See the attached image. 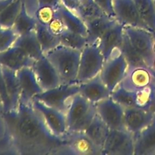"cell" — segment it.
<instances>
[{
  "mask_svg": "<svg viewBox=\"0 0 155 155\" xmlns=\"http://www.w3.org/2000/svg\"><path fill=\"white\" fill-rule=\"evenodd\" d=\"M142 22L151 32L155 31V5L154 0H134Z\"/></svg>",
  "mask_w": 155,
  "mask_h": 155,
  "instance_id": "28",
  "label": "cell"
},
{
  "mask_svg": "<svg viewBox=\"0 0 155 155\" xmlns=\"http://www.w3.org/2000/svg\"><path fill=\"white\" fill-rule=\"evenodd\" d=\"M37 24L38 22L35 17L29 13L25 2L23 0L21 11L18 14L12 29L18 36H22L34 31Z\"/></svg>",
  "mask_w": 155,
  "mask_h": 155,
  "instance_id": "26",
  "label": "cell"
},
{
  "mask_svg": "<svg viewBox=\"0 0 155 155\" xmlns=\"http://www.w3.org/2000/svg\"><path fill=\"white\" fill-rule=\"evenodd\" d=\"M38 6H51L58 8L61 4V0H36Z\"/></svg>",
  "mask_w": 155,
  "mask_h": 155,
  "instance_id": "40",
  "label": "cell"
},
{
  "mask_svg": "<svg viewBox=\"0 0 155 155\" xmlns=\"http://www.w3.org/2000/svg\"><path fill=\"white\" fill-rule=\"evenodd\" d=\"M35 32H36V37H37L39 45H40L42 52L44 54H45L50 50L53 49L61 44L59 38L53 35L48 30L46 26L38 23Z\"/></svg>",
  "mask_w": 155,
  "mask_h": 155,
  "instance_id": "29",
  "label": "cell"
},
{
  "mask_svg": "<svg viewBox=\"0 0 155 155\" xmlns=\"http://www.w3.org/2000/svg\"><path fill=\"white\" fill-rule=\"evenodd\" d=\"M23 0H13L0 12V26L3 29H12L21 11Z\"/></svg>",
  "mask_w": 155,
  "mask_h": 155,
  "instance_id": "30",
  "label": "cell"
},
{
  "mask_svg": "<svg viewBox=\"0 0 155 155\" xmlns=\"http://www.w3.org/2000/svg\"><path fill=\"white\" fill-rule=\"evenodd\" d=\"M66 146L64 150L69 154L78 155L101 154V150L93 143L84 132L68 133L65 136Z\"/></svg>",
  "mask_w": 155,
  "mask_h": 155,
  "instance_id": "15",
  "label": "cell"
},
{
  "mask_svg": "<svg viewBox=\"0 0 155 155\" xmlns=\"http://www.w3.org/2000/svg\"><path fill=\"white\" fill-rule=\"evenodd\" d=\"M95 2L108 16L115 18L114 12V0H95Z\"/></svg>",
  "mask_w": 155,
  "mask_h": 155,
  "instance_id": "38",
  "label": "cell"
},
{
  "mask_svg": "<svg viewBox=\"0 0 155 155\" xmlns=\"http://www.w3.org/2000/svg\"><path fill=\"white\" fill-rule=\"evenodd\" d=\"M97 114L110 130H126L124 125V107L111 97L95 104Z\"/></svg>",
  "mask_w": 155,
  "mask_h": 155,
  "instance_id": "11",
  "label": "cell"
},
{
  "mask_svg": "<svg viewBox=\"0 0 155 155\" xmlns=\"http://www.w3.org/2000/svg\"><path fill=\"white\" fill-rule=\"evenodd\" d=\"M75 14H77L80 18H81L86 22V21L93 19L97 17L105 15L106 13L95 2V0H86L76 11Z\"/></svg>",
  "mask_w": 155,
  "mask_h": 155,
  "instance_id": "33",
  "label": "cell"
},
{
  "mask_svg": "<svg viewBox=\"0 0 155 155\" xmlns=\"http://www.w3.org/2000/svg\"><path fill=\"white\" fill-rule=\"evenodd\" d=\"M128 63L120 50L114 52L107 61L104 63L100 76L110 92L120 83L128 69Z\"/></svg>",
  "mask_w": 155,
  "mask_h": 155,
  "instance_id": "8",
  "label": "cell"
},
{
  "mask_svg": "<svg viewBox=\"0 0 155 155\" xmlns=\"http://www.w3.org/2000/svg\"><path fill=\"white\" fill-rule=\"evenodd\" d=\"M61 45H63L73 49L82 50L87 45L86 36L67 29L58 36Z\"/></svg>",
  "mask_w": 155,
  "mask_h": 155,
  "instance_id": "31",
  "label": "cell"
},
{
  "mask_svg": "<svg viewBox=\"0 0 155 155\" xmlns=\"http://www.w3.org/2000/svg\"><path fill=\"white\" fill-rule=\"evenodd\" d=\"M36 80L43 91L57 87L61 84L58 74L45 55L36 60L32 66Z\"/></svg>",
  "mask_w": 155,
  "mask_h": 155,
  "instance_id": "14",
  "label": "cell"
},
{
  "mask_svg": "<svg viewBox=\"0 0 155 155\" xmlns=\"http://www.w3.org/2000/svg\"><path fill=\"white\" fill-rule=\"evenodd\" d=\"M14 130L24 152L33 154H50L64 150L66 139L51 133L31 103L20 101L18 108L11 111Z\"/></svg>",
  "mask_w": 155,
  "mask_h": 155,
  "instance_id": "1",
  "label": "cell"
},
{
  "mask_svg": "<svg viewBox=\"0 0 155 155\" xmlns=\"http://www.w3.org/2000/svg\"><path fill=\"white\" fill-rule=\"evenodd\" d=\"M124 37V25L118 22L101 36L98 42V47L102 53L104 61H107L114 52L120 50Z\"/></svg>",
  "mask_w": 155,
  "mask_h": 155,
  "instance_id": "17",
  "label": "cell"
},
{
  "mask_svg": "<svg viewBox=\"0 0 155 155\" xmlns=\"http://www.w3.org/2000/svg\"><path fill=\"white\" fill-rule=\"evenodd\" d=\"M120 86L132 92L145 90L155 85L151 68L148 66H128Z\"/></svg>",
  "mask_w": 155,
  "mask_h": 155,
  "instance_id": "9",
  "label": "cell"
},
{
  "mask_svg": "<svg viewBox=\"0 0 155 155\" xmlns=\"http://www.w3.org/2000/svg\"><path fill=\"white\" fill-rule=\"evenodd\" d=\"M104 63L98 42L87 44L81 51L77 83H84L96 77L101 73Z\"/></svg>",
  "mask_w": 155,
  "mask_h": 155,
  "instance_id": "4",
  "label": "cell"
},
{
  "mask_svg": "<svg viewBox=\"0 0 155 155\" xmlns=\"http://www.w3.org/2000/svg\"><path fill=\"white\" fill-rule=\"evenodd\" d=\"M32 105L39 112L53 134L58 137L66 136L68 133L66 114L36 99L33 100Z\"/></svg>",
  "mask_w": 155,
  "mask_h": 155,
  "instance_id": "10",
  "label": "cell"
},
{
  "mask_svg": "<svg viewBox=\"0 0 155 155\" xmlns=\"http://www.w3.org/2000/svg\"><path fill=\"white\" fill-rule=\"evenodd\" d=\"M57 10L68 30L86 36L87 28L86 23L81 18L62 4L59 5Z\"/></svg>",
  "mask_w": 155,
  "mask_h": 155,
  "instance_id": "27",
  "label": "cell"
},
{
  "mask_svg": "<svg viewBox=\"0 0 155 155\" xmlns=\"http://www.w3.org/2000/svg\"><path fill=\"white\" fill-rule=\"evenodd\" d=\"M16 73L21 89V101L31 103L36 95L43 92L36 80L34 71L32 67H27Z\"/></svg>",
  "mask_w": 155,
  "mask_h": 155,
  "instance_id": "16",
  "label": "cell"
},
{
  "mask_svg": "<svg viewBox=\"0 0 155 155\" xmlns=\"http://www.w3.org/2000/svg\"><path fill=\"white\" fill-rule=\"evenodd\" d=\"M109 132L110 128L106 125L101 117L96 114L91 124L85 130L84 133L101 150V149L105 143Z\"/></svg>",
  "mask_w": 155,
  "mask_h": 155,
  "instance_id": "25",
  "label": "cell"
},
{
  "mask_svg": "<svg viewBox=\"0 0 155 155\" xmlns=\"http://www.w3.org/2000/svg\"><path fill=\"white\" fill-rule=\"evenodd\" d=\"M13 45L22 50L26 54H27L34 61L37 60L44 55V53L42 52V50L36 37L35 30L27 34L18 36Z\"/></svg>",
  "mask_w": 155,
  "mask_h": 155,
  "instance_id": "24",
  "label": "cell"
},
{
  "mask_svg": "<svg viewBox=\"0 0 155 155\" xmlns=\"http://www.w3.org/2000/svg\"><path fill=\"white\" fill-rule=\"evenodd\" d=\"M135 137L127 130H110L101 154L134 155Z\"/></svg>",
  "mask_w": 155,
  "mask_h": 155,
  "instance_id": "6",
  "label": "cell"
},
{
  "mask_svg": "<svg viewBox=\"0 0 155 155\" xmlns=\"http://www.w3.org/2000/svg\"><path fill=\"white\" fill-rule=\"evenodd\" d=\"M150 110H151V111H152L153 113H154L155 114V100H154V102H153L152 105L151 106V108H150Z\"/></svg>",
  "mask_w": 155,
  "mask_h": 155,
  "instance_id": "41",
  "label": "cell"
},
{
  "mask_svg": "<svg viewBox=\"0 0 155 155\" xmlns=\"http://www.w3.org/2000/svg\"><path fill=\"white\" fill-rule=\"evenodd\" d=\"M46 27H48V30H49L53 35L58 36V37L67 30L64 23L61 17L59 15L58 10H56V13L54 18L51 20V22H50Z\"/></svg>",
  "mask_w": 155,
  "mask_h": 155,
  "instance_id": "36",
  "label": "cell"
},
{
  "mask_svg": "<svg viewBox=\"0 0 155 155\" xmlns=\"http://www.w3.org/2000/svg\"><path fill=\"white\" fill-rule=\"evenodd\" d=\"M154 5H155V0H154Z\"/></svg>",
  "mask_w": 155,
  "mask_h": 155,
  "instance_id": "44",
  "label": "cell"
},
{
  "mask_svg": "<svg viewBox=\"0 0 155 155\" xmlns=\"http://www.w3.org/2000/svg\"><path fill=\"white\" fill-rule=\"evenodd\" d=\"M80 94L89 102L96 104L110 97L111 92L102 81L99 74L88 81L80 83Z\"/></svg>",
  "mask_w": 155,
  "mask_h": 155,
  "instance_id": "18",
  "label": "cell"
},
{
  "mask_svg": "<svg viewBox=\"0 0 155 155\" xmlns=\"http://www.w3.org/2000/svg\"><path fill=\"white\" fill-rule=\"evenodd\" d=\"M155 150V118L152 124L135 137L134 155L148 154Z\"/></svg>",
  "mask_w": 155,
  "mask_h": 155,
  "instance_id": "23",
  "label": "cell"
},
{
  "mask_svg": "<svg viewBox=\"0 0 155 155\" xmlns=\"http://www.w3.org/2000/svg\"><path fill=\"white\" fill-rule=\"evenodd\" d=\"M97 114L96 106L80 93L71 99L66 112L68 133L84 132Z\"/></svg>",
  "mask_w": 155,
  "mask_h": 155,
  "instance_id": "3",
  "label": "cell"
},
{
  "mask_svg": "<svg viewBox=\"0 0 155 155\" xmlns=\"http://www.w3.org/2000/svg\"><path fill=\"white\" fill-rule=\"evenodd\" d=\"M0 98L2 103L3 108L7 111L10 112L12 110L11 107V102L8 95L7 90H6L5 84L4 79H3L2 74L1 67H0Z\"/></svg>",
  "mask_w": 155,
  "mask_h": 155,
  "instance_id": "37",
  "label": "cell"
},
{
  "mask_svg": "<svg viewBox=\"0 0 155 155\" xmlns=\"http://www.w3.org/2000/svg\"><path fill=\"white\" fill-rule=\"evenodd\" d=\"M18 37V35L12 28L4 29L0 33V52L12 47Z\"/></svg>",
  "mask_w": 155,
  "mask_h": 155,
  "instance_id": "35",
  "label": "cell"
},
{
  "mask_svg": "<svg viewBox=\"0 0 155 155\" xmlns=\"http://www.w3.org/2000/svg\"><path fill=\"white\" fill-rule=\"evenodd\" d=\"M4 30V29H3L2 27L1 26H0V33H1L2 32V30Z\"/></svg>",
  "mask_w": 155,
  "mask_h": 155,
  "instance_id": "43",
  "label": "cell"
},
{
  "mask_svg": "<svg viewBox=\"0 0 155 155\" xmlns=\"http://www.w3.org/2000/svg\"><path fill=\"white\" fill-rule=\"evenodd\" d=\"M57 8L51 6H37L33 13V16L38 23L47 26L55 15Z\"/></svg>",
  "mask_w": 155,
  "mask_h": 155,
  "instance_id": "34",
  "label": "cell"
},
{
  "mask_svg": "<svg viewBox=\"0 0 155 155\" xmlns=\"http://www.w3.org/2000/svg\"><path fill=\"white\" fill-rule=\"evenodd\" d=\"M80 93V83L61 84L57 87L43 91L33 99L39 100L46 105L66 114L71 99Z\"/></svg>",
  "mask_w": 155,
  "mask_h": 155,
  "instance_id": "5",
  "label": "cell"
},
{
  "mask_svg": "<svg viewBox=\"0 0 155 155\" xmlns=\"http://www.w3.org/2000/svg\"><path fill=\"white\" fill-rule=\"evenodd\" d=\"M87 28V39L88 44H92L99 42L101 36L114 25L117 23L115 18L108 16L107 15H101L92 20L86 21Z\"/></svg>",
  "mask_w": 155,
  "mask_h": 155,
  "instance_id": "20",
  "label": "cell"
},
{
  "mask_svg": "<svg viewBox=\"0 0 155 155\" xmlns=\"http://www.w3.org/2000/svg\"><path fill=\"white\" fill-rule=\"evenodd\" d=\"M44 54L55 68L61 84L77 83L80 50L73 49L60 44Z\"/></svg>",
  "mask_w": 155,
  "mask_h": 155,
  "instance_id": "2",
  "label": "cell"
},
{
  "mask_svg": "<svg viewBox=\"0 0 155 155\" xmlns=\"http://www.w3.org/2000/svg\"><path fill=\"white\" fill-rule=\"evenodd\" d=\"M1 70L8 95L11 102V111H15L18 108L21 101V89L17 77V73L16 71H12L4 67H1Z\"/></svg>",
  "mask_w": 155,
  "mask_h": 155,
  "instance_id": "22",
  "label": "cell"
},
{
  "mask_svg": "<svg viewBox=\"0 0 155 155\" xmlns=\"http://www.w3.org/2000/svg\"><path fill=\"white\" fill-rule=\"evenodd\" d=\"M151 73H152L153 77H154V79L155 80V71H154V70H152V69H151Z\"/></svg>",
  "mask_w": 155,
  "mask_h": 155,
  "instance_id": "42",
  "label": "cell"
},
{
  "mask_svg": "<svg viewBox=\"0 0 155 155\" xmlns=\"http://www.w3.org/2000/svg\"><path fill=\"white\" fill-rule=\"evenodd\" d=\"M120 51L125 57L129 66H147L144 59L133 47L125 32H124V41L120 48Z\"/></svg>",
  "mask_w": 155,
  "mask_h": 155,
  "instance_id": "32",
  "label": "cell"
},
{
  "mask_svg": "<svg viewBox=\"0 0 155 155\" xmlns=\"http://www.w3.org/2000/svg\"><path fill=\"white\" fill-rule=\"evenodd\" d=\"M86 0H61V4L75 13Z\"/></svg>",
  "mask_w": 155,
  "mask_h": 155,
  "instance_id": "39",
  "label": "cell"
},
{
  "mask_svg": "<svg viewBox=\"0 0 155 155\" xmlns=\"http://www.w3.org/2000/svg\"><path fill=\"white\" fill-rule=\"evenodd\" d=\"M110 97L114 101L126 107H139L145 108V99L142 91L132 92L119 86L111 92Z\"/></svg>",
  "mask_w": 155,
  "mask_h": 155,
  "instance_id": "21",
  "label": "cell"
},
{
  "mask_svg": "<svg viewBox=\"0 0 155 155\" xmlns=\"http://www.w3.org/2000/svg\"><path fill=\"white\" fill-rule=\"evenodd\" d=\"M151 110L139 107L124 108V125L126 130L136 137L139 133L152 124L155 117Z\"/></svg>",
  "mask_w": 155,
  "mask_h": 155,
  "instance_id": "12",
  "label": "cell"
},
{
  "mask_svg": "<svg viewBox=\"0 0 155 155\" xmlns=\"http://www.w3.org/2000/svg\"><path fill=\"white\" fill-rule=\"evenodd\" d=\"M35 61L18 47L12 45L0 52V66L18 71L27 67H32Z\"/></svg>",
  "mask_w": 155,
  "mask_h": 155,
  "instance_id": "19",
  "label": "cell"
},
{
  "mask_svg": "<svg viewBox=\"0 0 155 155\" xmlns=\"http://www.w3.org/2000/svg\"><path fill=\"white\" fill-rule=\"evenodd\" d=\"M114 12L120 24L149 30L141 20L134 0H114Z\"/></svg>",
  "mask_w": 155,
  "mask_h": 155,
  "instance_id": "13",
  "label": "cell"
},
{
  "mask_svg": "<svg viewBox=\"0 0 155 155\" xmlns=\"http://www.w3.org/2000/svg\"><path fill=\"white\" fill-rule=\"evenodd\" d=\"M124 32L133 48L144 59L148 68H151L154 61V42L151 31L137 27L124 26Z\"/></svg>",
  "mask_w": 155,
  "mask_h": 155,
  "instance_id": "7",
  "label": "cell"
}]
</instances>
